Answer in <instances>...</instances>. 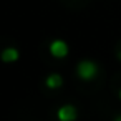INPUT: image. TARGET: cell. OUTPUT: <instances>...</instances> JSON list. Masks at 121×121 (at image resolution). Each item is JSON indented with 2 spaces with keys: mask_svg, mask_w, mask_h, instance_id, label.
Listing matches in <instances>:
<instances>
[{
  "mask_svg": "<svg viewBox=\"0 0 121 121\" xmlns=\"http://www.w3.org/2000/svg\"><path fill=\"white\" fill-rule=\"evenodd\" d=\"M76 73H78V76L81 80L90 81L98 75V65L95 61H91V60H81L78 63V66H76Z\"/></svg>",
  "mask_w": 121,
  "mask_h": 121,
  "instance_id": "6da1fadb",
  "label": "cell"
},
{
  "mask_svg": "<svg viewBox=\"0 0 121 121\" xmlns=\"http://www.w3.org/2000/svg\"><path fill=\"white\" fill-rule=\"evenodd\" d=\"M76 116H78V111H76V108L73 104H63L56 111L58 121H75Z\"/></svg>",
  "mask_w": 121,
  "mask_h": 121,
  "instance_id": "7a4b0ae2",
  "label": "cell"
},
{
  "mask_svg": "<svg viewBox=\"0 0 121 121\" xmlns=\"http://www.w3.org/2000/svg\"><path fill=\"white\" fill-rule=\"evenodd\" d=\"M68 52H70V48H68L66 42H63V40H53L50 43V53L55 58H65L68 55Z\"/></svg>",
  "mask_w": 121,
  "mask_h": 121,
  "instance_id": "3957f363",
  "label": "cell"
},
{
  "mask_svg": "<svg viewBox=\"0 0 121 121\" xmlns=\"http://www.w3.org/2000/svg\"><path fill=\"white\" fill-rule=\"evenodd\" d=\"M0 58H2V61H5V63H13V61H17L18 58H20V53H18V50L17 48H5L4 52H2V55H0Z\"/></svg>",
  "mask_w": 121,
  "mask_h": 121,
  "instance_id": "277c9868",
  "label": "cell"
},
{
  "mask_svg": "<svg viewBox=\"0 0 121 121\" xmlns=\"http://www.w3.org/2000/svg\"><path fill=\"white\" fill-rule=\"evenodd\" d=\"M45 85H47L50 90H56V88H60V86L63 85V78H61L58 73H53V75L47 76V80H45Z\"/></svg>",
  "mask_w": 121,
  "mask_h": 121,
  "instance_id": "5b68a950",
  "label": "cell"
},
{
  "mask_svg": "<svg viewBox=\"0 0 121 121\" xmlns=\"http://www.w3.org/2000/svg\"><path fill=\"white\" fill-rule=\"evenodd\" d=\"M114 121H121V114H119V116H116V118H114Z\"/></svg>",
  "mask_w": 121,
  "mask_h": 121,
  "instance_id": "8992f818",
  "label": "cell"
},
{
  "mask_svg": "<svg viewBox=\"0 0 121 121\" xmlns=\"http://www.w3.org/2000/svg\"><path fill=\"white\" fill-rule=\"evenodd\" d=\"M118 58H119V60H121V52H119V53H118Z\"/></svg>",
  "mask_w": 121,
  "mask_h": 121,
  "instance_id": "52a82bcc",
  "label": "cell"
},
{
  "mask_svg": "<svg viewBox=\"0 0 121 121\" xmlns=\"http://www.w3.org/2000/svg\"><path fill=\"white\" fill-rule=\"evenodd\" d=\"M119 99H121V90H119Z\"/></svg>",
  "mask_w": 121,
  "mask_h": 121,
  "instance_id": "ba28073f",
  "label": "cell"
}]
</instances>
